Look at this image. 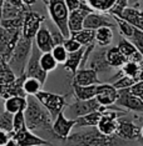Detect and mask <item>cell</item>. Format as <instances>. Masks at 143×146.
I'll return each mask as SVG.
<instances>
[{
	"mask_svg": "<svg viewBox=\"0 0 143 146\" xmlns=\"http://www.w3.org/2000/svg\"><path fill=\"white\" fill-rule=\"evenodd\" d=\"M26 108L24 110V117H25V125L30 131L39 135V132H44L49 136L55 137L52 130L53 125V116L50 115L46 109L43 106L38 99L33 95L26 96Z\"/></svg>",
	"mask_w": 143,
	"mask_h": 146,
	"instance_id": "1",
	"label": "cell"
},
{
	"mask_svg": "<svg viewBox=\"0 0 143 146\" xmlns=\"http://www.w3.org/2000/svg\"><path fill=\"white\" fill-rule=\"evenodd\" d=\"M88 130L72 132L66 139L69 146H118V136H107L97 127H87Z\"/></svg>",
	"mask_w": 143,
	"mask_h": 146,
	"instance_id": "2",
	"label": "cell"
},
{
	"mask_svg": "<svg viewBox=\"0 0 143 146\" xmlns=\"http://www.w3.org/2000/svg\"><path fill=\"white\" fill-rule=\"evenodd\" d=\"M32 49H33V39H28L25 36L20 35L10 58L8 60V64L13 70V72L15 74V76L24 75L26 62H28L32 54Z\"/></svg>",
	"mask_w": 143,
	"mask_h": 146,
	"instance_id": "3",
	"label": "cell"
},
{
	"mask_svg": "<svg viewBox=\"0 0 143 146\" xmlns=\"http://www.w3.org/2000/svg\"><path fill=\"white\" fill-rule=\"evenodd\" d=\"M48 6V13L50 16L52 21L54 25L60 30V33L66 38L70 36L68 29V16H69V10L65 5L64 0H48L46 3Z\"/></svg>",
	"mask_w": 143,
	"mask_h": 146,
	"instance_id": "4",
	"label": "cell"
},
{
	"mask_svg": "<svg viewBox=\"0 0 143 146\" xmlns=\"http://www.w3.org/2000/svg\"><path fill=\"white\" fill-rule=\"evenodd\" d=\"M35 98L38 99V101L44 106L46 110L50 112L53 119H54L59 112L64 111V108L66 106L65 96L54 94V92H50V91L40 90L35 95Z\"/></svg>",
	"mask_w": 143,
	"mask_h": 146,
	"instance_id": "5",
	"label": "cell"
},
{
	"mask_svg": "<svg viewBox=\"0 0 143 146\" xmlns=\"http://www.w3.org/2000/svg\"><path fill=\"white\" fill-rule=\"evenodd\" d=\"M40 55H42V51L36 48L35 44H34V41H33L32 54H30V58H29L28 62H26L24 75L26 76V78H35V79H38V80L40 81L43 85H44L45 81H46L48 72H45L42 69V66H40V61H39Z\"/></svg>",
	"mask_w": 143,
	"mask_h": 146,
	"instance_id": "6",
	"label": "cell"
},
{
	"mask_svg": "<svg viewBox=\"0 0 143 146\" xmlns=\"http://www.w3.org/2000/svg\"><path fill=\"white\" fill-rule=\"evenodd\" d=\"M122 115H123V112L118 114L115 110H113L112 106H108L102 112L101 120H99L97 125V129L102 134H104L107 136H114L118 129V119Z\"/></svg>",
	"mask_w": 143,
	"mask_h": 146,
	"instance_id": "7",
	"label": "cell"
},
{
	"mask_svg": "<svg viewBox=\"0 0 143 146\" xmlns=\"http://www.w3.org/2000/svg\"><path fill=\"white\" fill-rule=\"evenodd\" d=\"M75 127V119L66 117L65 112L62 111L54 117L52 125V130L55 139L62 141H65L68 136L72 134L73 129Z\"/></svg>",
	"mask_w": 143,
	"mask_h": 146,
	"instance_id": "8",
	"label": "cell"
},
{
	"mask_svg": "<svg viewBox=\"0 0 143 146\" xmlns=\"http://www.w3.org/2000/svg\"><path fill=\"white\" fill-rule=\"evenodd\" d=\"M21 35V30H8L0 26V55L8 62L16 42Z\"/></svg>",
	"mask_w": 143,
	"mask_h": 146,
	"instance_id": "9",
	"label": "cell"
},
{
	"mask_svg": "<svg viewBox=\"0 0 143 146\" xmlns=\"http://www.w3.org/2000/svg\"><path fill=\"white\" fill-rule=\"evenodd\" d=\"M44 23V16L36 11H33L32 9L28 10L23 19L21 25V35L28 39H34L38 30Z\"/></svg>",
	"mask_w": 143,
	"mask_h": 146,
	"instance_id": "10",
	"label": "cell"
},
{
	"mask_svg": "<svg viewBox=\"0 0 143 146\" xmlns=\"http://www.w3.org/2000/svg\"><path fill=\"white\" fill-rule=\"evenodd\" d=\"M114 105L121 109H127L129 111L143 112V100L139 96L133 95L128 89L118 90V98Z\"/></svg>",
	"mask_w": 143,
	"mask_h": 146,
	"instance_id": "11",
	"label": "cell"
},
{
	"mask_svg": "<svg viewBox=\"0 0 143 146\" xmlns=\"http://www.w3.org/2000/svg\"><path fill=\"white\" fill-rule=\"evenodd\" d=\"M13 139L16 141L18 146H39V145H52V142L43 139L42 136L36 135L30 131L28 127H23L21 130L13 134Z\"/></svg>",
	"mask_w": 143,
	"mask_h": 146,
	"instance_id": "12",
	"label": "cell"
},
{
	"mask_svg": "<svg viewBox=\"0 0 143 146\" xmlns=\"http://www.w3.org/2000/svg\"><path fill=\"white\" fill-rule=\"evenodd\" d=\"M102 105L98 102V100L95 98L89 99V100H75L74 102H72L70 105H68V110L72 114V119H77L79 116H83L89 112L101 110Z\"/></svg>",
	"mask_w": 143,
	"mask_h": 146,
	"instance_id": "13",
	"label": "cell"
},
{
	"mask_svg": "<svg viewBox=\"0 0 143 146\" xmlns=\"http://www.w3.org/2000/svg\"><path fill=\"white\" fill-rule=\"evenodd\" d=\"M117 98H118V90L112 84H109V82L98 84L95 99L102 106H104V108L113 106L117 101Z\"/></svg>",
	"mask_w": 143,
	"mask_h": 146,
	"instance_id": "14",
	"label": "cell"
},
{
	"mask_svg": "<svg viewBox=\"0 0 143 146\" xmlns=\"http://www.w3.org/2000/svg\"><path fill=\"white\" fill-rule=\"evenodd\" d=\"M94 11L93 9L89 6L88 4H83L81 8L77 10L69 11V16H68V29L69 33H77L83 29V23H84V18L87 16L89 13Z\"/></svg>",
	"mask_w": 143,
	"mask_h": 146,
	"instance_id": "15",
	"label": "cell"
},
{
	"mask_svg": "<svg viewBox=\"0 0 143 146\" xmlns=\"http://www.w3.org/2000/svg\"><path fill=\"white\" fill-rule=\"evenodd\" d=\"M115 135L119 139L126 141L137 140V139L141 137V127H138L134 122L129 120H121V119H118V129Z\"/></svg>",
	"mask_w": 143,
	"mask_h": 146,
	"instance_id": "16",
	"label": "cell"
},
{
	"mask_svg": "<svg viewBox=\"0 0 143 146\" xmlns=\"http://www.w3.org/2000/svg\"><path fill=\"white\" fill-rule=\"evenodd\" d=\"M103 26H109V28L114 26V23L111 21V19H109V16L107 14H103V13H98V11H92L84 18L83 28L97 30V29L103 28Z\"/></svg>",
	"mask_w": 143,
	"mask_h": 146,
	"instance_id": "17",
	"label": "cell"
},
{
	"mask_svg": "<svg viewBox=\"0 0 143 146\" xmlns=\"http://www.w3.org/2000/svg\"><path fill=\"white\" fill-rule=\"evenodd\" d=\"M105 54H107V49L105 48H102L99 50H93L91 56L88 59V64H89V68L95 70L99 74V72H105V71H111L112 68L109 66L108 61H107V58H105Z\"/></svg>",
	"mask_w": 143,
	"mask_h": 146,
	"instance_id": "18",
	"label": "cell"
},
{
	"mask_svg": "<svg viewBox=\"0 0 143 146\" xmlns=\"http://www.w3.org/2000/svg\"><path fill=\"white\" fill-rule=\"evenodd\" d=\"M73 84L88 86V85H98L101 84V80L98 78V72L91 68H83L73 75Z\"/></svg>",
	"mask_w": 143,
	"mask_h": 146,
	"instance_id": "19",
	"label": "cell"
},
{
	"mask_svg": "<svg viewBox=\"0 0 143 146\" xmlns=\"http://www.w3.org/2000/svg\"><path fill=\"white\" fill-rule=\"evenodd\" d=\"M33 41H34L35 46L42 52H49L54 48V42H53V39H52L50 30L44 25L40 26V29L38 30L36 35L33 39Z\"/></svg>",
	"mask_w": 143,
	"mask_h": 146,
	"instance_id": "20",
	"label": "cell"
},
{
	"mask_svg": "<svg viewBox=\"0 0 143 146\" xmlns=\"http://www.w3.org/2000/svg\"><path fill=\"white\" fill-rule=\"evenodd\" d=\"M122 19H124L126 21H128L133 28L143 30V18L141 15V10L133 6H128L122 11V14L119 15Z\"/></svg>",
	"mask_w": 143,
	"mask_h": 146,
	"instance_id": "21",
	"label": "cell"
},
{
	"mask_svg": "<svg viewBox=\"0 0 143 146\" xmlns=\"http://www.w3.org/2000/svg\"><path fill=\"white\" fill-rule=\"evenodd\" d=\"M83 54H84V46H82L79 50L74 51V52H69L65 62L63 64L65 70L74 75L75 72L81 69L82 60H83Z\"/></svg>",
	"mask_w": 143,
	"mask_h": 146,
	"instance_id": "22",
	"label": "cell"
},
{
	"mask_svg": "<svg viewBox=\"0 0 143 146\" xmlns=\"http://www.w3.org/2000/svg\"><path fill=\"white\" fill-rule=\"evenodd\" d=\"M103 108V106H102ZM102 109L97 111L89 112V114H85L83 116H79V117L75 119V127L83 129V127H97L99 120H101L102 116Z\"/></svg>",
	"mask_w": 143,
	"mask_h": 146,
	"instance_id": "23",
	"label": "cell"
},
{
	"mask_svg": "<svg viewBox=\"0 0 143 146\" xmlns=\"http://www.w3.org/2000/svg\"><path fill=\"white\" fill-rule=\"evenodd\" d=\"M26 96H10L6 98L4 101V110L10 112V114H16L19 111H24L26 108Z\"/></svg>",
	"mask_w": 143,
	"mask_h": 146,
	"instance_id": "24",
	"label": "cell"
},
{
	"mask_svg": "<svg viewBox=\"0 0 143 146\" xmlns=\"http://www.w3.org/2000/svg\"><path fill=\"white\" fill-rule=\"evenodd\" d=\"M26 76L21 75V76H16L15 80H13L10 84L6 85L4 92H3L1 98H10V96H26L24 90H23V82H24Z\"/></svg>",
	"mask_w": 143,
	"mask_h": 146,
	"instance_id": "25",
	"label": "cell"
},
{
	"mask_svg": "<svg viewBox=\"0 0 143 146\" xmlns=\"http://www.w3.org/2000/svg\"><path fill=\"white\" fill-rule=\"evenodd\" d=\"M72 88H73V92H74L75 99H78V100H89V99L95 98L98 85L82 86L72 82Z\"/></svg>",
	"mask_w": 143,
	"mask_h": 146,
	"instance_id": "26",
	"label": "cell"
},
{
	"mask_svg": "<svg viewBox=\"0 0 143 146\" xmlns=\"http://www.w3.org/2000/svg\"><path fill=\"white\" fill-rule=\"evenodd\" d=\"M105 58H107V61H108V64H109V66H111L112 69H114V68L121 69L123 66V64L127 61L126 56L119 51V49L117 48V46H112V48L107 49Z\"/></svg>",
	"mask_w": 143,
	"mask_h": 146,
	"instance_id": "27",
	"label": "cell"
},
{
	"mask_svg": "<svg viewBox=\"0 0 143 146\" xmlns=\"http://www.w3.org/2000/svg\"><path fill=\"white\" fill-rule=\"evenodd\" d=\"M113 40V28L109 26H103L95 30L94 41L95 44L102 46V48H107Z\"/></svg>",
	"mask_w": 143,
	"mask_h": 146,
	"instance_id": "28",
	"label": "cell"
},
{
	"mask_svg": "<svg viewBox=\"0 0 143 146\" xmlns=\"http://www.w3.org/2000/svg\"><path fill=\"white\" fill-rule=\"evenodd\" d=\"M94 35H95V30H92V29H85L83 28L82 30H79L77 33H73L70 34V36L73 39H75L82 46H87L89 44H93L94 41Z\"/></svg>",
	"mask_w": 143,
	"mask_h": 146,
	"instance_id": "29",
	"label": "cell"
},
{
	"mask_svg": "<svg viewBox=\"0 0 143 146\" xmlns=\"http://www.w3.org/2000/svg\"><path fill=\"white\" fill-rule=\"evenodd\" d=\"M143 66V64H137L134 61L127 60L123 64V66L119 70V75H126L129 76V78H134L138 80V76H139V71H141V68Z\"/></svg>",
	"mask_w": 143,
	"mask_h": 146,
	"instance_id": "30",
	"label": "cell"
},
{
	"mask_svg": "<svg viewBox=\"0 0 143 146\" xmlns=\"http://www.w3.org/2000/svg\"><path fill=\"white\" fill-rule=\"evenodd\" d=\"M23 90H24L26 96H35L39 91L43 90V84L35 78H25L24 82H23Z\"/></svg>",
	"mask_w": 143,
	"mask_h": 146,
	"instance_id": "31",
	"label": "cell"
},
{
	"mask_svg": "<svg viewBox=\"0 0 143 146\" xmlns=\"http://www.w3.org/2000/svg\"><path fill=\"white\" fill-rule=\"evenodd\" d=\"M114 3H115V0H87V4L94 11L105 13V14L112 9Z\"/></svg>",
	"mask_w": 143,
	"mask_h": 146,
	"instance_id": "32",
	"label": "cell"
},
{
	"mask_svg": "<svg viewBox=\"0 0 143 146\" xmlns=\"http://www.w3.org/2000/svg\"><path fill=\"white\" fill-rule=\"evenodd\" d=\"M39 61H40L42 69L45 72L54 71L56 69V66H58V62H56V60L54 59V56L52 55L50 51H49V52H42Z\"/></svg>",
	"mask_w": 143,
	"mask_h": 146,
	"instance_id": "33",
	"label": "cell"
},
{
	"mask_svg": "<svg viewBox=\"0 0 143 146\" xmlns=\"http://www.w3.org/2000/svg\"><path fill=\"white\" fill-rule=\"evenodd\" d=\"M112 18L114 19L115 24H117L118 29H119V33H121V35L123 38L126 39H129L133 34V31H134V28L129 24L128 21H126L124 19H122L121 16H117V15H112Z\"/></svg>",
	"mask_w": 143,
	"mask_h": 146,
	"instance_id": "34",
	"label": "cell"
},
{
	"mask_svg": "<svg viewBox=\"0 0 143 146\" xmlns=\"http://www.w3.org/2000/svg\"><path fill=\"white\" fill-rule=\"evenodd\" d=\"M117 48L119 49V51H121L122 54L126 56V59H127V60L131 58L133 54H136V52L138 51L137 49H136V46L132 44V41L129 40V39H126V38H122L121 40H119Z\"/></svg>",
	"mask_w": 143,
	"mask_h": 146,
	"instance_id": "35",
	"label": "cell"
},
{
	"mask_svg": "<svg viewBox=\"0 0 143 146\" xmlns=\"http://www.w3.org/2000/svg\"><path fill=\"white\" fill-rule=\"evenodd\" d=\"M13 117L14 115L8 111H3L0 114V129L4 131H8L13 134Z\"/></svg>",
	"mask_w": 143,
	"mask_h": 146,
	"instance_id": "36",
	"label": "cell"
},
{
	"mask_svg": "<svg viewBox=\"0 0 143 146\" xmlns=\"http://www.w3.org/2000/svg\"><path fill=\"white\" fill-rule=\"evenodd\" d=\"M138 80L134 78H129V76H126V75H119V78L115 80L114 82H112V85L114 86L117 90H122V89H128L137 82Z\"/></svg>",
	"mask_w": 143,
	"mask_h": 146,
	"instance_id": "37",
	"label": "cell"
},
{
	"mask_svg": "<svg viewBox=\"0 0 143 146\" xmlns=\"http://www.w3.org/2000/svg\"><path fill=\"white\" fill-rule=\"evenodd\" d=\"M52 55L54 56V59L56 60L58 64H64L66 58H68V54L69 52L65 50V48L62 45H54V48L52 49Z\"/></svg>",
	"mask_w": 143,
	"mask_h": 146,
	"instance_id": "38",
	"label": "cell"
},
{
	"mask_svg": "<svg viewBox=\"0 0 143 146\" xmlns=\"http://www.w3.org/2000/svg\"><path fill=\"white\" fill-rule=\"evenodd\" d=\"M129 40L136 46V49L143 55V30H139V29L134 28V31H133L132 36L129 38Z\"/></svg>",
	"mask_w": 143,
	"mask_h": 146,
	"instance_id": "39",
	"label": "cell"
},
{
	"mask_svg": "<svg viewBox=\"0 0 143 146\" xmlns=\"http://www.w3.org/2000/svg\"><path fill=\"white\" fill-rule=\"evenodd\" d=\"M129 6V1L128 0H115V3H114V5L112 6V9L109 10L107 14L108 15H117L119 16L122 14V11L124 10L126 8H128Z\"/></svg>",
	"mask_w": 143,
	"mask_h": 146,
	"instance_id": "40",
	"label": "cell"
},
{
	"mask_svg": "<svg viewBox=\"0 0 143 146\" xmlns=\"http://www.w3.org/2000/svg\"><path fill=\"white\" fill-rule=\"evenodd\" d=\"M25 117H24V111H19L14 114L13 117V134L19 130H21L23 127H25Z\"/></svg>",
	"mask_w": 143,
	"mask_h": 146,
	"instance_id": "41",
	"label": "cell"
},
{
	"mask_svg": "<svg viewBox=\"0 0 143 146\" xmlns=\"http://www.w3.org/2000/svg\"><path fill=\"white\" fill-rule=\"evenodd\" d=\"M63 46H64L65 50L68 52H74V51H77L82 48V45L79 44L75 39H73L72 36H69V38L65 39L64 42H63Z\"/></svg>",
	"mask_w": 143,
	"mask_h": 146,
	"instance_id": "42",
	"label": "cell"
},
{
	"mask_svg": "<svg viewBox=\"0 0 143 146\" xmlns=\"http://www.w3.org/2000/svg\"><path fill=\"white\" fill-rule=\"evenodd\" d=\"M50 34H52V39H53V42L54 45H62L65 40V36L62 34L60 30L55 26L54 30H50Z\"/></svg>",
	"mask_w": 143,
	"mask_h": 146,
	"instance_id": "43",
	"label": "cell"
},
{
	"mask_svg": "<svg viewBox=\"0 0 143 146\" xmlns=\"http://www.w3.org/2000/svg\"><path fill=\"white\" fill-rule=\"evenodd\" d=\"M128 90L136 96H141L143 95V80H138L137 82H134L131 88H128Z\"/></svg>",
	"mask_w": 143,
	"mask_h": 146,
	"instance_id": "44",
	"label": "cell"
},
{
	"mask_svg": "<svg viewBox=\"0 0 143 146\" xmlns=\"http://www.w3.org/2000/svg\"><path fill=\"white\" fill-rule=\"evenodd\" d=\"M64 1H65V5H66V8H68L69 11L77 10V9H79L83 5V3L81 0H64Z\"/></svg>",
	"mask_w": 143,
	"mask_h": 146,
	"instance_id": "45",
	"label": "cell"
},
{
	"mask_svg": "<svg viewBox=\"0 0 143 146\" xmlns=\"http://www.w3.org/2000/svg\"><path fill=\"white\" fill-rule=\"evenodd\" d=\"M11 137H13V134L0 129V146H4L9 141V139H11Z\"/></svg>",
	"mask_w": 143,
	"mask_h": 146,
	"instance_id": "46",
	"label": "cell"
},
{
	"mask_svg": "<svg viewBox=\"0 0 143 146\" xmlns=\"http://www.w3.org/2000/svg\"><path fill=\"white\" fill-rule=\"evenodd\" d=\"M23 3H24V4L26 5V6H29V8H30L32 5H34L35 3H36V0H21Z\"/></svg>",
	"mask_w": 143,
	"mask_h": 146,
	"instance_id": "47",
	"label": "cell"
},
{
	"mask_svg": "<svg viewBox=\"0 0 143 146\" xmlns=\"http://www.w3.org/2000/svg\"><path fill=\"white\" fill-rule=\"evenodd\" d=\"M4 146H18V144H16V141L11 137V139H9V141L6 142V144H5Z\"/></svg>",
	"mask_w": 143,
	"mask_h": 146,
	"instance_id": "48",
	"label": "cell"
},
{
	"mask_svg": "<svg viewBox=\"0 0 143 146\" xmlns=\"http://www.w3.org/2000/svg\"><path fill=\"white\" fill-rule=\"evenodd\" d=\"M129 1V6H133V8H136V6H137L139 3L142 1V0H128Z\"/></svg>",
	"mask_w": 143,
	"mask_h": 146,
	"instance_id": "49",
	"label": "cell"
},
{
	"mask_svg": "<svg viewBox=\"0 0 143 146\" xmlns=\"http://www.w3.org/2000/svg\"><path fill=\"white\" fill-rule=\"evenodd\" d=\"M5 0H0V15H1V10H3V6H4Z\"/></svg>",
	"mask_w": 143,
	"mask_h": 146,
	"instance_id": "50",
	"label": "cell"
},
{
	"mask_svg": "<svg viewBox=\"0 0 143 146\" xmlns=\"http://www.w3.org/2000/svg\"><path fill=\"white\" fill-rule=\"evenodd\" d=\"M141 137L143 139V126H142V127H141Z\"/></svg>",
	"mask_w": 143,
	"mask_h": 146,
	"instance_id": "51",
	"label": "cell"
},
{
	"mask_svg": "<svg viewBox=\"0 0 143 146\" xmlns=\"http://www.w3.org/2000/svg\"><path fill=\"white\" fill-rule=\"evenodd\" d=\"M139 10H141V15H142V18H143V6H142L141 9H139Z\"/></svg>",
	"mask_w": 143,
	"mask_h": 146,
	"instance_id": "52",
	"label": "cell"
},
{
	"mask_svg": "<svg viewBox=\"0 0 143 146\" xmlns=\"http://www.w3.org/2000/svg\"><path fill=\"white\" fill-rule=\"evenodd\" d=\"M4 60H5V59H4V58H3V56H1V55H0V62H1V61H4Z\"/></svg>",
	"mask_w": 143,
	"mask_h": 146,
	"instance_id": "53",
	"label": "cell"
},
{
	"mask_svg": "<svg viewBox=\"0 0 143 146\" xmlns=\"http://www.w3.org/2000/svg\"><path fill=\"white\" fill-rule=\"evenodd\" d=\"M81 1L83 3V4H87V0H81Z\"/></svg>",
	"mask_w": 143,
	"mask_h": 146,
	"instance_id": "54",
	"label": "cell"
},
{
	"mask_svg": "<svg viewBox=\"0 0 143 146\" xmlns=\"http://www.w3.org/2000/svg\"><path fill=\"white\" fill-rule=\"evenodd\" d=\"M39 146H53V145H39Z\"/></svg>",
	"mask_w": 143,
	"mask_h": 146,
	"instance_id": "55",
	"label": "cell"
},
{
	"mask_svg": "<svg viewBox=\"0 0 143 146\" xmlns=\"http://www.w3.org/2000/svg\"><path fill=\"white\" fill-rule=\"evenodd\" d=\"M43 3H45V4H46V3H48V0H43Z\"/></svg>",
	"mask_w": 143,
	"mask_h": 146,
	"instance_id": "56",
	"label": "cell"
},
{
	"mask_svg": "<svg viewBox=\"0 0 143 146\" xmlns=\"http://www.w3.org/2000/svg\"><path fill=\"white\" fill-rule=\"evenodd\" d=\"M0 25H1V15H0Z\"/></svg>",
	"mask_w": 143,
	"mask_h": 146,
	"instance_id": "57",
	"label": "cell"
},
{
	"mask_svg": "<svg viewBox=\"0 0 143 146\" xmlns=\"http://www.w3.org/2000/svg\"><path fill=\"white\" fill-rule=\"evenodd\" d=\"M141 99H142V100H143V95H142V96H141Z\"/></svg>",
	"mask_w": 143,
	"mask_h": 146,
	"instance_id": "58",
	"label": "cell"
}]
</instances>
